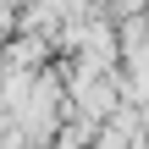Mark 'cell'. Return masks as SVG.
<instances>
[{
	"label": "cell",
	"mask_w": 149,
	"mask_h": 149,
	"mask_svg": "<svg viewBox=\"0 0 149 149\" xmlns=\"http://www.w3.org/2000/svg\"><path fill=\"white\" fill-rule=\"evenodd\" d=\"M66 88H72V100H77V111H83L88 122L111 116V105H116V77H111V66H77V77H72Z\"/></svg>",
	"instance_id": "1"
}]
</instances>
